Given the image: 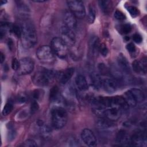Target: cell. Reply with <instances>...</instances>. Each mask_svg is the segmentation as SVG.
<instances>
[{
	"mask_svg": "<svg viewBox=\"0 0 147 147\" xmlns=\"http://www.w3.org/2000/svg\"><path fill=\"white\" fill-rule=\"evenodd\" d=\"M21 29V38L23 47L26 49L33 47L37 41V33L33 25L26 21L23 24Z\"/></svg>",
	"mask_w": 147,
	"mask_h": 147,
	"instance_id": "cell-1",
	"label": "cell"
},
{
	"mask_svg": "<svg viewBox=\"0 0 147 147\" xmlns=\"http://www.w3.org/2000/svg\"><path fill=\"white\" fill-rule=\"evenodd\" d=\"M58 75L59 74L53 70L41 69L35 73L32 80L36 86H45L49 85Z\"/></svg>",
	"mask_w": 147,
	"mask_h": 147,
	"instance_id": "cell-2",
	"label": "cell"
},
{
	"mask_svg": "<svg viewBox=\"0 0 147 147\" xmlns=\"http://www.w3.org/2000/svg\"><path fill=\"white\" fill-rule=\"evenodd\" d=\"M68 115L66 110L62 107L56 106L51 111V123L56 129L63 128L67 123Z\"/></svg>",
	"mask_w": 147,
	"mask_h": 147,
	"instance_id": "cell-3",
	"label": "cell"
},
{
	"mask_svg": "<svg viewBox=\"0 0 147 147\" xmlns=\"http://www.w3.org/2000/svg\"><path fill=\"white\" fill-rule=\"evenodd\" d=\"M55 53L51 47L42 45L36 51V56L38 60L45 64H52L55 61Z\"/></svg>",
	"mask_w": 147,
	"mask_h": 147,
	"instance_id": "cell-4",
	"label": "cell"
},
{
	"mask_svg": "<svg viewBox=\"0 0 147 147\" xmlns=\"http://www.w3.org/2000/svg\"><path fill=\"white\" fill-rule=\"evenodd\" d=\"M55 55L60 58H65L68 54V45L60 37H55L51 41V46Z\"/></svg>",
	"mask_w": 147,
	"mask_h": 147,
	"instance_id": "cell-5",
	"label": "cell"
},
{
	"mask_svg": "<svg viewBox=\"0 0 147 147\" xmlns=\"http://www.w3.org/2000/svg\"><path fill=\"white\" fill-rule=\"evenodd\" d=\"M70 11L76 17L82 18L86 14L85 7L83 3L80 1H68L67 2Z\"/></svg>",
	"mask_w": 147,
	"mask_h": 147,
	"instance_id": "cell-6",
	"label": "cell"
},
{
	"mask_svg": "<svg viewBox=\"0 0 147 147\" xmlns=\"http://www.w3.org/2000/svg\"><path fill=\"white\" fill-rule=\"evenodd\" d=\"M20 65L18 72L20 75H26L31 73L34 67L33 59L29 57H24L19 60Z\"/></svg>",
	"mask_w": 147,
	"mask_h": 147,
	"instance_id": "cell-7",
	"label": "cell"
},
{
	"mask_svg": "<svg viewBox=\"0 0 147 147\" xmlns=\"http://www.w3.org/2000/svg\"><path fill=\"white\" fill-rule=\"evenodd\" d=\"M96 125L100 133L105 135L111 133L114 129L113 121L106 118H100L97 121Z\"/></svg>",
	"mask_w": 147,
	"mask_h": 147,
	"instance_id": "cell-8",
	"label": "cell"
},
{
	"mask_svg": "<svg viewBox=\"0 0 147 147\" xmlns=\"http://www.w3.org/2000/svg\"><path fill=\"white\" fill-rule=\"evenodd\" d=\"M119 86V82L114 78L106 76L102 78V87L108 93H113L116 91Z\"/></svg>",
	"mask_w": 147,
	"mask_h": 147,
	"instance_id": "cell-9",
	"label": "cell"
},
{
	"mask_svg": "<svg viewBox=\"0 0 147 147\" xmlns=\"http://www.w3.org/2000/svg\"><path fill=\"white\" fill-rule=\"evenodd\" d=\"M81 138L83 142L89 146H95L97 145L96 138L93 132L89 129H84L81 133Z\"/></svg>",
	"mask_w": 147,
	"mask_h": 147,
	"instance_id": "cell-10",
	"label": "cell"
},
{
	"mask_svg": "<svg viewBox=\"0 0 147 147\" xmlns=\"http://www.w3.org/2000/svg\"><path fill=\"white\" fill-rule=\"evenodd\" d=\"M61 38L67 45H73L75 42V32L63 25L61 26Z\"/></svg>",
	"mask_w": 147,
	"mask_h": 147,
	"instance_id": "cell-11",
	"label": "cell"
},
{
	"mask_svg": "<svg viewBox=\"0 0 147 147\" xmlns=\"http://www.w3.org/2000/svg\"><path fill=\"white\" fill-rule=\"evenodd\" d=\"M63 25L68 29L75 32L77 25L76 17L70 11H66L64 13Z\"/></svg>",
	"mask_w": 147,
	"mask_h": 147,
	"instance_id": "cell-12",
	"label": "cell"
},
{
	"mask_svg": "<svg viewBox=\"0 0 147 147\" xmlns=\"http://www.w3.org/2000/svg\"><path fill=\"white\" fill-rule=\"evenodd\" d=\"M130 143L136 146H145L146 144L145 134L142 131L136 132L130 137Z\"/></svg>",
	"mask_w": 147,
	"mask_h": 147,
	"instance_id": "cell-13",
	"label": "cell"
},
{
	"mask_svg": "<svg viewBox=\"0 0 147 147\" xmlns=\"http://www.w3.org/2000/svg\"><path fill=\"white\" fill-rule=\"evenodd\" d=\"M146 58L135 60L132 64L133 70L137 74H145L146 72Z\"/></svg>",
	"mask_w": 147,
	"mask_h": 147,
	"instance_id": "cell-14",
	"label": "cell"
},
{
	"mask_svg": "<svg viewBox=\"0 0 147 147\" xmlns=\"http://www.w3.org/2000/svg\"><path fill=\"white\" fill-rule=\"evenodd\" d=\"M74 68H68L59 74L58 76L59 77V81L60 83L62 84H66L72 78L74 73Z\"/></svg>",
	"mask_w": 147,
	"mask_h": 147,
	"instance_id": "cell-15",
	"label": "cell"
},
{
	"mask_svg": "<svg viewBox=\"0 0 147 147\" xmlns=\"http://www.w3.org/2000/svg\"><path fill=\"white\" fill-rule=\"evenodd\" d=\"M75 85L76 87L82 91H86L88 89V83L86 78L83 75H78L75 80Z\"/></svg>",
	"mask_w": 147,
	"mask_h": 147,
	"instance_id": "cell-16",
	"label": "cell"
},
{
	"mask_svg": "<svg viewBox=\"0 0 147 147\" xmlns=\"http://www.w3.org/2000/svg\"><path fill=\"white\" fill-rule=\"evenodd\" d=\"M116 141L122 145H127L130 143V137H129L126 131L123 130H119L116 136Z\"/></svg>",
	"mask_w": 147,
	"mask_h": 147,
	"instance_id": "cell-17",
	"label": "cell"
},
{
	"mask_svg": "<svg viewBox=\"0 0 147 147\" xmlns=\"http://www.w3.org/2000/svg\"><path fill=\"white\" fill-rule=\"evenodd\" d=\"M117 63L120 70L122 72L128 74L130 72V67L127 59L122 54L119 55L117 58Z\"/></svg>",
	"mask_w": 147,
	"mask_h": 147,
	"instance_id": "cell-18",
	"label": "cell"
},
{
	"mask_svg": "<svg viewBox=\"0 0 147 147\" xmlns=\"http://www.w3.org/2000/svg\"><path fill=\"white\" fill-rule=\"evenodd\" d=\"M37 125L39 127L40 134L42 137L45 138H48L51 136L52 130L48 125L44 123L42 121L40 120L38 121Z\"/></svg>",
	"mask_w": 147,
	"mask_h": 147,
	"instance_id": "cell-19",
	"label": "cell"
},
{
	"mask_svg": "<svg viewBox=\"0 0 147 147\" xmlns=\"http://www.w3.org/2000/svg\"><path fill=\"white\" fill-rule=\"evenodd\" d=\"M102 78L96 73H92L90 75L91 86L95 90H99L102 87Z\"/></svg>",
	"mask_w": 147,
	"mask_h": 147,
	"instance_id": "cell-20",
	"label": "cell"
},
{
	"mask_svg": "<svg viewBox=\"0 0 147 147\" xmlns=\"http://www.w3.org/2000/svg\"><path fill=\"white\" fill-rule=\"evenodd\" d=\"M130 91L133 95L137 103H141L145 100V95L141 90L136 88H133L130 89Z\"/></svg>",
	"mask_w": 147,
	"mask_h": 147,
	"instance_id": "cell-21",
	"label": "cell"
},
{
	"mask_svg": "<svg viewBox=\"0 0 147 147\" xmlns=\"http://www.w3.org/2000/svg\"><path fill=\"white\" fill-rule=\"evenodd\" d=\"M101 44L99 42V38L96 36L91 37L90 41V47L93 53H97L99 52V49Z\"/></svg>",
	"mask_w": 147,
	"mask_h": 147,
	"instance_id": "cell-22",
	"label": "cell"
},
{
	"mask_svg": "<svg viewBox=\"0 0 147 147\" xmlns=\"http://www.w3.org/2000/svg\"><path fill=\"white\" fill-rule=\"evenodd\" d=\"M123 98H124L125 100L129 105V107H134L137 104L136 100H135L133 95H132L131 92L130 90L127 91L123 95Z\"/></svg>",
	"mask_w": 147,
	"mask_h": 147,
	"instance_id": "cell-23",
	"label": "cell"
},
{
	"mask_svg": "<svg viewBox=\"0 0 147 147\" xmlns=\"http://www.w3.org/2000/svg\"><path fill=\"white\" fill-rule=\"evenodd\" d=\"M50 100L52 102H55L59 98V89L57 86H53L50 90L49 93Z\"/></svg>",
	"mask_w": 147,
	"mask_h": 147,
	"instance_id": "cell-24",
	"label": "cell"
},
{
	"mask_svg": "<svg viewBox=\"0 0 147 147\" xmlns=\"http://www.w3.org/2000/svg\"><path fill=\"white\" fill-rule=\"evenodd\" d=\"M99 5L105 13H107L110 10L111 2L109 1H99Z\"/></svg>",
	"mask_w": 147,
	"mask_h": 147,
	"instance_id": "cell-25",
	"label": "cell"
},
{
	"mask_svg": "<svg viewBox=\"0 0 147 147\" xmlns=\"http://www.w3.org/2000/svg\"><path fill=\"white\" fill-rule=\"evenodd\" d=\"M95 16H96V12L95 8L93 6L91 5L89 7V10H88V22L90 24H92L95 19Z\"/></svg>",
	"mask_w": 147,
	"mask_h": 147,
	"instance_id": "cell-26",
	"label": "cell"
},
{
	"mask_svg": "<svg viewBox=\"0 0 147 147\" xmlns=\"http://www.w3.org/2000/svg\"><path fill=\"white\" fill-rule=\"evenodd\" d=\"M119 29L121 33L126 34L130 32L131 30V26L129 24H124L119 26Z\"/></svg>",
	"mask_w": 147,
	"mask_h": 147,
	"instance_id": "cell-27",
	"label": "cell"
},
{
	"mask_svg": "<svg viewBox=\"0 0 147 147\" xmlns=\"http://www.w3.org/2000/svg\"><path fill=\"white\" fill-rule=\"evenodd\" d=\"M10 32H12L14 34H15L17 37H21L22 29L17 25H11L10 28Z\"/></svg>",
	"mask_w": 147,
	"mask_h": 147,
	"instance_id": "cell-28",
	"label": "cell"
},
{
	"mask_svg": "<svg viewBox=\"0 0 147 147\" xmlns=\"http://www.w3.org/2000/svg\"><path fill=\"white\" fill-rule=\"evenodd\" d=\"M127 10L133 17H136L139 15L140 11L137 7L134 6H129L127 7Z\"/></svg>",
	"mask_w": 147,
	"mask_h": 147,
	"instance_id": "cell-29",
	"label": "cell"
},
{
	"mask_svg": "<svg viewBox=\"0 0 147 147\" xmlns=\"http://www.w3.org/2000/svg\"><path fill=\"white\" fill-rule=\"evenodd\" d=\"M13 108V105L11 103H7L5 106L3 108L2 110V114L3 115H7L8 114H9L11 111H12Z\"/></svg>",
	"mask_w": 147,
	"mask_h": 147,
	"instance_id": "cell-30",
	"label": "cell"
},
{
	"mask_svg": "<svg viewBox=\"0 0 147 147\" xmlns=\"http://www.w3.org/2000/svg\"><path fill=\"white\" fill-rule=\"evenodd\" d=\"M114 17L119 21H123V20H125V18H126L125 15L122 11H121L119 10H116L115 11Z\"/></svg>",
	"mask_w": 147,
	"mask_h": 147,
	"instance_id": "cell-31",
	"label": "cell"
},
{
	"mask_svg": "<svg viewBox=\"0 0 147 147\" xmlns=\"http://www.w3.org/2000/svg\"><path fill=\"white\" fill-rule=\"evenodd\" d=\"M23 145L25 146H37L36 142L34 140H30V139H28V140H26L24 142Z\"/></svg>",
	"mask_w": 147,
	"mask_h": 147,
	"instance_id": "cell-32",
	"label": "cell"
},
{
	"mask_svg": "<svg viewBox=\"0 0 147 147\" xmlns=\"http://www.w3.org/2000/svg\"><path fill=\"white\" fill-rule=\"evenodd\" d=\"M133 40L137 44H140L142 41V38L141 36L138 33H135L133 36Z\"/></svg>",
	"mask_w": 147,
	"mask_h": 147,
	"instance_id": "cell-33",
	"label": "cell"
},
{
	"mask_svg": "<svg viewBox=\"0 0 147 147\" xmlns=\"http://www.w3.org/2000/svg\"><path fill=\"white\" fill-rule=\"evenodd\" d=\"M99 52L103 56H106L108 53V49L105 44H101L99 49Z\"/></svg>",
	"mask_w": 147,
	"mask_h": 147,
	"instance_id": "cell-34",
	"label": "cell"
},
{
	"mask_svg": "<svg viewBox=\"0 0 147 147\" xmlns=\"http://www.w3.org/2000/svg\"><path fill=\"white\" fill-rule=\"evenodd\" d=\"M19 65H20L19 61L16 58L13 59V60H12V62H11V67H12V68L15 71H17L18 69V68H19Z\"/></svg>",
	"mask_w": 147,
	"mask_h": 147,
	"instance_id": "cell-35",
	"label": "cell"
},
{
	"mask_svg": "<svg viewBox=\"0 0 147 147\" xmlns=\"http://www.w3.org/2000/svg\"><path fill=\"white\" fill-rule=\"evenodd\" d=\"M12 128H9V130L8 132V139L11 141L12 140H13L16 136V132L14 130V129H11Z\"/></svg>",
	"mask_w": 147,
	"mask_h": 147,
	"instance_id": "cell-36",
	"label": "cell"
},
{
	"mask_svg": "<svg viewBox=\"0 0 147 147\" xmlns=\"http://www.w3.org/2000/svg\"><path fill=\"white\" fill-rule=\"evenodd\" d=\"M126 49L129 52L133 53L136 51V47L133 43L130 42L126 45Z\"/></svg>",
	"mask_w": 147,
	"mask_h": 147,
	"instance_id": "cell-37",
	"label": "cell"
},
{
	"mask_svg": "<svg viewBox=\"0 0 147 147\" xmlns=\"http://www.w3.org/2000/svg\"><path fill=\"white\" fill-rule=\"evenodd\" d=\"M33 96V98H34L35 99L38 100V99H39L41 98V96H42V92H41V91H40V90H36V91L34 92Z\"/></svg>",
	"mask_w": 147,
	"mask_h": 147,
	"instance_id": "cell-38",
	"label": "cell"
},
{
	"mask_svg": "<svg viewBox=\"0 0 147 147\" xmlns=\"http://www.w3.org/2000/svg\"><path fill=\"white\" fill-rule=\"evenodd\" d=\"M38 108V105L36 101H33V103H32V105H31V111L32 113H34L35 112L36 110H37Z\"/></svg>",
	"mask_w": 147,
	"mask_h": 147,
	"instance_id": "cell-39",
	"label": "cell"
},
{
	"mask_svg": "<svg viewBox=\"0 0 147 147\" xmlns=\"http://www.w3.org/2000/svg\"><path fill=\"white\" fill-rule=\"evenodd\" d=\"M26 97L24 94L23 95H20L18 96L17 100H18V102L23 103V102H25L26 101Z\"/></svg>",
	"mask_w": 147,
	"mask_h": 147,
	"instance_id": "cell-40",
	"label": "cell"
},
{
	"mask_svg": "<svg viewBox=\"0 0 147 147\" xmlns=\"http://www.w3.org/2000/svg\"><path fill=\"white\" fill-rule=\"evenodd\" d=\"M5 60V55H3V53L2 52L1 53V63H2L3 61Z\"/></svg>",
	"mask_w": 147,
	"mask_h": 147,
	"instance_id": "cell-41",
	"label": "cell"
},
{
	"mask_svg": "<svg viewBox=\"0 0 147 147\" xmlns=\"http://www.w3.org/2000/svg\"><path fill=\"white\" fill-rule=\"evenodd\" d=\"M32 1L35 2H45V1H34V0H33Z\"/></svg>",
	"mask_w": 147,
	"mask_h": 147,
	"instance_id": "cell-42",
	"label": "cell"
},
{
	"mask_svg": "<svg viewBox=\"0 0 147 147\" xmlns=\"http://www.w3.org/2000/svg\"><path fill=\"white\" fill-rule=\"evenodd\" d=\"M6 2L7 1H1V5H3V4H5V3H6Z\"/></svg>",
	"mask_w": 147,
	"mask_h": 147,
	"instance_id": "cell-43",
	"label": "cell"
}]
</instances>
